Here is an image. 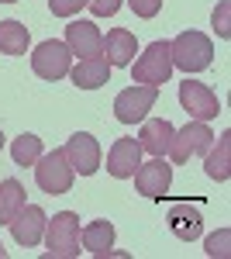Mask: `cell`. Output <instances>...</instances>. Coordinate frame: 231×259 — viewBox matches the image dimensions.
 I'll return each mask as SVG.
<instances>
[{"mask_svg":"<svg viewBox=\"0 0 231 259\" xmlns=\"http://www.w3.org/2000/svg\"><path fill=\"white\" fill-rule=\"evenodd\" d=\"M173 124L166 118H149L142 121V132H138V149L149 152V156H166L169 152V142H173Z\"/></svg>","mask_w":231,"mask_h":259,"instance_id":"obj_14","label":"cell"},{"mask_svg":"<svg viewBox=\"0 0 231 259\" xmlns=\"http://www.w3.org/2000/svg\"><path fill=\"white\" fill-rule=\"evenodd\" d=\"M169 221H173V232H176V235L190 242V239H197V235H200V221H204V218H200V211L179 214V207H173V218H169Z\"/></svg>","mask_w":231,"mask_h":259,"instance_id":"obj_22","label":"cell"},{"mask_svg":"<svg viewBox=\"0 0 231 259\" xmlns=\"http://www.w3.org/2000/svg\"><path fill=\"white\" fill-rule=\"evenodd\" d=\"M69 76L76 83L79 90H97V87H104V83H111V62L104 59V56H90V59H79L73 69H69Z\"/></svg>","mask_w":231,"mask_h":259,"instance_id":"obj_15","label":"cell"},{"mask_svg":"<svg viewBox=\"0 0 231 259\" xmlns=\"http://www.w3.org/2000/svg\"><path fill=\"white\" fill-rule=\"evenodd\" d=\"M169 56H173V66H179L183 73H200L214 62V45L200 31H183L176 35V41H169Z\"/></svg>","mask_w":231,"mask_h":259,"instance_id":"obj_2","label":"cell"},{"mask_svg":"<svg viewBox=\"0 0 231 259\" xmlns=\"http://www.w3.org/2000/svg\"><path fill=\"white\" fill-rule=\"evenodd\" d=\"M138 162H142V149H138L135 139H117L107 152V173L114 180H128L135 177Z\"/></svg>","mask_w":231,"mask_h":259,"instance_id":"obj_13","label":"cell"},{"mask_svg":"<svg viewBox=\"0 0 231 259\" xmlns=\"http://www.w3.org/2000/svg\"><path fill=\"white\" fill-rule=\"evenodd\" d=\"M204 169L207 177L224 183L231 177V132H221L217 135V149H207V159H204Z\"/></svg>","mask_w":231,"mask_h":259,"instance_id":"obj_17","label":"cell"},{"mask_svg":"<svg viewBox=\"0 0 231 259\" xmlns=\"http://www.w3.org/2000/svg\"><path fill=\"white\" fill-rule=\"evenodd\" d=\"M159 100V87H149V83H135L128 90H121L114 97V118L121 124H138L145 121V114L155 107Z\"/></svg>","mask_w":231,"mask_h":259,"instance_id":"obj_5","label":"cell"},{"mask_svg":"<svg viewBox=\"0 0 231 259\" xmlns=\"http://www.w3.org/2000/svg\"><path fill=\"white\" fill-rule=\"evenodd\" d=\"M86 7V0H49V11L56 14V18H73Z\"/></svg>","mask_w":231,"mask_h":259,"instance_id":"obj_24","label":"cell"},{"mask_svg":"<svg viewBox=\"0 0 231 259\" xmlns=\"http://www.w3.org/2000/svg\"><path fill=\"white\" fill-rule=\"evenodd\" d=\"M45 221L49 218H45V211H41L38 204H24L18 214L11 218L7 228L14 232V242H18V245H28V249H31V245H38L41 235H45Z\"/></svg>","mask_w":231,"mask_h":259,"instance_id":"obj_12","label":"cell"},{"mask_svg":"<svg viewBox=\"0 0 231 259\" xmlns=\"http://www.w3.org/2000/svg\"><path fill=\"white\" fill-rule=\"evenodd\" d=\"M228 242H231V232L228 228H221V232H214L211 239H207V256H228L231 249H228Z\"/></svg>","mask_w":231,"mask_h":259,"instance_id":"obj_25","label":"cell"},{"mask_svg":"<svg viewBox=\"0 0 231 259\" xmlns=\"http://www.w3.org/2000/svg\"><path fill=\"white\" fill-rule=\"evenodd\" d=\"M24 207V187L18 180H4L0 183V225H11V218Z\"/></svg>","mask_w":231,"mask_h":259,"instance_id":"obj_20","label":"cell"},{"mask_svg":"<svg viewBox=\"0 0 231 259\" xmlns=\"http://www.w3.org/2000/svg\"><path fill=\"white\" fill-rule=\"evenodd\" d=\"M214 31H217V38H228L231 35V0L217 4V11H214Z\"/></svg>","mask_w":231,"mask_h":259,"instance_id":"obj_23","label":"cell"},{"mask_svg":"<svg viewBox=\"0 0 231 259\" xmlns=\"http://www.w3.org/2000/svg\"><path fill=\"white\" fill-rule=\"evenodd\" d=\"M131 76L135 83H149V87H162L173 76V56H169V41H152L135 62H131Z\"/></svg>","mask_w":231,"mask_h":259,"instance_id":"obj_4","label":"cell"},{"mask_svg":"<svg viewBox=\"0 0 231 259\" xmlns=\"http://www.w3.org/2000/svg\"><path fill=\"white\" fill-rule=\"evenodd\" d=\"M179 104H183V111H187L193 121H211V118H217V111H221L217 94H214L207 83H197V80H190V76L179 83Z\"/></svg>","mask_w":231,"mask_h":259,"instance_id":"obj_8","label":"cell"},{"mask_svg":"<svg viewBox=\"0 0 231 259\" xmlns=\"http://www.w3.org/2000/svg\"><path fill=\"white\" fill-rule=\"evenodd\" d=\"M62 152H66V159L73 166V173H79V177H94L100 169V142L94 135H86V132H76L62 145Z\"/></svg>","mask_w":231,"mask_h":259,"instance_id":"obj_10","label":"cell"},{"mask_svg":"<svg viewBox=\"0 0 231 259\" xmlns=\"http://www.w3.org/2000/svg\"><path fill=\"white\" fill-rule=\"evenodd\" d=\"M31 69H35V76H41V80H62V76H69V69H73V52L66 49V41L49 38L35 49Z\"/></svg>","mask_w":231,"mask_h":259,"instance_id":"obj_7","label":"cell"},{"mask_svg":"<svg viewBox=\"0 0 231 259\" xmlns=\"http://www.w3.org/2000/svg\"><path fill=\"white\" fill-rule=\"evenodd\" d=\"M45 249L52 259H76L79 256V218L73 211H59L45 221Z\"/></svg>","mask_w":231,"mask_h":259,"instance_id":"obj_1","label":"cell"},{"mask_svg":"<svg viewBox=\"0 0 231 259\" xmlns=\"http://www.w3.org/2000/svg\"><path fill=\"white\" fill-rule=\"evenodd\" d=\"M135 52H138L135 35H131L128 28H114V31H107L100 56H107L111 66H131V62H135Z\"/></svg>","mask_w":231,"mask_h":259,"instance_id":"obj_16","label":"cell"},{"mask_svg":"<svg viewBox=\"0 0 231 259\" xmlns=\"http://www.w3.org/2000/svg\"><path fill=\"white\" fill-rule=\"evenodd\" d=\"M214 145V132L207 128V121H190L183 132H173V142H169V156H173L176 166L190 162L193 156H204Z\"/></svg>","mask_w":231,"mask_h":259,"instance_id":"obj_6","label":"cell"},{"mask_svg":"<svg viewBox=\"0 0 231 259\" xmlns=\"http://www.w3.org/2000/svg\"><path fill=\"white\" fill-rule=\"evenodd\" d=\"M86 7L94 11L97 18H114L117 7H121V0H86Z\"/></svg>","mask_w":231,"mask_h":259,"instance_id":"obj_27","label":"cell"},{"mask_svg":"<svg viewBox=\"0 0 231 259\" xmlns=\"http://www.w3.org/2000/svg\"><path fill=\"white\" fill-rule=\"evenodd\" d=\"M0 4H18V0H0Z\"/></svg>","mask_w":231,"mask_h":259,"instance_id":"obj_28","label":"cell"},{"mask_svg":"<svg viewBox=\"0 0 231 259\" xmlns=\"http://www.w3.org/2000/svg\"><path fill=\"white\" fill-rule=\"evenodd\" d=\"M66 49L79 56V59H90L104 52V35L94 21H69L66 24Z\"/></svg>","mask_w":231,"mask_h":259,"instance_id":"obj_11","label":"cell"},{"mask_svg":"<svg viewBox=\"0 0 231 259\" xmlns=\"http://www.w3.org/2000/svg\"><path fill=\"white\" fill-rule=\"evenodd\" d=\"M173 183V166L162 159V156H152V162H138L135 169V187L142 197H152V200H162L166 190Z\"/></svg>","mask_w":231,"mask_h":259,"instance_id":"obj_9","label":"cell"},{"mask_svg":"<svg viewBox=\"0 0 231 259\" xmlns=\"http://www.w3.org/2000/svg\"><path fill=\"white\" fill-rule=\"evenodd\" d=\"M4 256H7V252H4V245H0V259H4Z\"/></svg>","mask_w":231,"mask_h":259,"instance_id":"obj_29","label":"cell"},{"mask_svg":"<svg viewBox=\"0 0 231 259\" xmlns=\"http://www.w3.org/2000/svg\"><path fill=\"white\" fill-rule=\"evenodd\" d=\"M114 245V225L111 221H90L83 228V249L94 256H107Z\"/></svg>","mask_w":231,"mask_h":259,"instance_id":"obj_18","label":"cell"},{"mask_svg":"<svg viewBox=\"0 0 231 259\" xmlns=\"http://www.w3.org/2000/svg\"><path fill=\"white\" fill-rule=\"evenodd\" d=\"M0 149H4V135H0Z\"/></svg>","mask_w":231,"mask_h":259,"instance_id":"obj_30","label":"cell"},{"mask_svg":"<svg viewBox=\"0 0 231 259\" xmlns=\"http://www.w3.org/2000/svg\"><path fill=\"white\" fill-rule=\"evenodd\" d=\"M73 166L66 159V152L62 149H52V152H41L38 162H35V183H38L45 194H69V187H73Z\"/></svg>","mask_w":231,"mask_h":259,"instance_id":"obj_3","label":"cell"},{"mask_svg":"<svg viewBox=\"0 0 231 259\" xmlns=\"http://www.w3.org/2000/svg\"><path fill=\"white\" fill-rule=\"evenodd\" d=\"M41 152H45V149H41V139H38V135H28V132L18 135L14 145H11V156H14L18 166H35Z\"/></svg>","mask_w":231,"mask_h":259,"instance_id":"obj_21","label":"cell"},{"mask_svg":"<svg viewBox=\"0 0 231 259\" xmlns=\"http://www.w3.org/2000/svg\"><path fill=\"white\" fill-rule=\"evenodd\" d=\"M128 7L135 11L138 18H145V21H152L159 11H162V0H128Z\"/></svg>","mask_w":231,"mask_h":259,"instance_id":"obj_26","label":"cell"},{"mask_svg":"<svg viewBox=\"0 0 231 259\" xmlns=\"http://www.w3.org/2000/svg\"><path fill=\"white\" fill-rule=\"evenodd\" d=\"M28 41H31V35L21 21H0V52L4 56H24Z\"/></svg>","mask_w":231,"mask_h":259,"instance_id":"obj_19","label":"cell"}]
</instances>
